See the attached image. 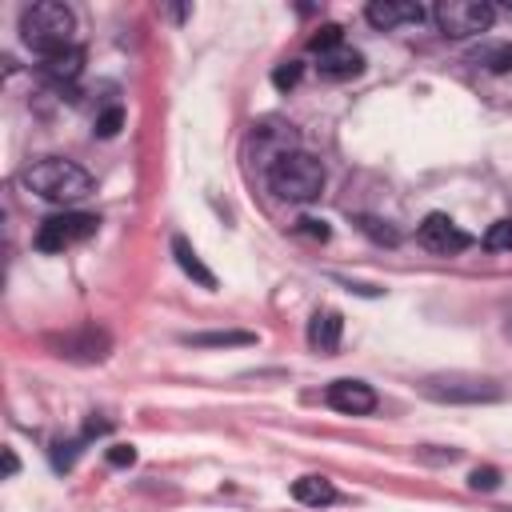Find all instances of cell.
<instances>
[{
	"label": "cell",
	"mask_w": 512,
	"mask_h": 512,
	"mask_svg": "<svg viewBox=\"0 0 512 512\" xmlns=\"http://www.w3.org/2000/svg\"><path fill=\"white\" fill-rule=\"evenodd\" d=\"M20 180H24L28 192H36V196L48 200V204H60L64 212H68V204H80V200L92 192V176H88L76 160H64V156L32 160Z\"/></svg>",
	"instance_id": "obj_1"
},
{
	"label": "cell",
	"mask_w": 512,
	"mask_h": 512,
	"mask_svg": "<svg viewBox=\"0 0 512 512\" xmlns=\"http://www.w3.org/2000/svg\"><path fill=\"white\" fill-rule=\"evenodd\" d=\"M16 468H20L16 452H12V448H4V476H16Z\"/></svg>",
	"instance_id": "obj_28"
},
{
	"label": "cell",
	"mask_w": 512,
	"mask_h": 512,
	"mask_svg": "<svg viewBox=\"0 0 512 512\" xmlns=\"http://www.w3.org/2000/svg\"><path fill=\"white\" fill-rule=\"evenodd\" d=\"M340 332H344V320L336 308H320L312 320H308V344L324 356H332L340 348Z\"/></svg>",
	"instance_id": "obj_12"
},
{
	"label": "cell",
	"mask_w": 512,
	"mask_h": 512,
	"mask_svg": "<svg viewBox=\"0 0 512 512\" xmlns=\"http://www.w3.org/2000/svg\"><path fill=\"white\" fill-rule=\"evenodd\" d=\"M172 256H176V264L184 268V276H192L200 288H216V276L204 268V260L196 256V248H192L184 236H176V240H172Z\"/></svg>",
	"instance_id": "obj_17"
},
{
	"label": "cell",
	"mask_w": 512,
	"mask_h": 512,
	"mask_svg": "<svg viewBox=\"0 0 512 512\" xmlns=\"http://www.w3.org/2000/svg\"><path fill=\"white\" fill-rule=\"evenodd\" d=\"M268 188L288 204H308L324 192V164L296 148L268 168Z\"/></svg>",
	"instance_id": "obj_3"
},
{
	"label": "cell",
	"mask_w": 512,
	"mask_h": 512,
	"mask_svg": "<svg viewBox=\"0 0 512 512\" xmlns=\"http://www.w3.org/2000/svg\"><path fill=\"white\" fill-rule=\"evenodd\" d=\"M120 124H124V108H108V112H100L96 116V136H116L120 132Z\"/></svg>",
	"instance_id": "obj_23"
},
{
	"label": "cell",
	"mask_w": 512,
	"mask_h": 512,
	"mask_svg": "<svg viewBox=\"0 0 512 512\" xmlns=\"http://www.w3.org/2000/svg\"><path fill=\"white\" fill-rule=\"evenodd\" d=\"M300 228H304L308 236H316V240H328V224H324V220H312V216H304V220H300Z\"/></svg>",
	"instance_id": "obj_27"
},
{
	"label": "cell",
	"mask_w": 512,
	"mask_h": 512,
	"mask_svg": "<svg viewBox=\"0 0 512 512\" xmlns=\"http://www.w3.org/2000/svg\"><path fill=\"white\" fill-rule=\"evenodd\" d=\"M420 392L440 400V404H496V400H504V388L496 380H480V376H428V380H420Z\"/></svg>",
	"instance_id": "obj_5"
},
{
	"label": "cell",
	"mask_w": 512,
	"mask_h": 512,
	"mask_svg": "<svg viewBox=\"0 0 512 512\" xmlns=\"http://www.w3.org/2000/svg\"><path fill=\"white\" fill-rule=\"evenodd\" d=\"M508 336H512V316H508Z\"/></svg>",
	"instance_id": "obj_29"
},
{
	"label": "cell",
	"mask_w": 512,
	"mask_h": 512,
	"mask_svg": "<svg viewBox=\"0 0 512 512\" xmlns=\"http://www.w3.org/2000/svg\"><path fill=\"white\" fill-rule=\"evenodd\" d=\"M360 228H364L376 244H396V240H400V232H396V228H388L384 220H372V216H360Z\"/></svg>",
	"instance_id": "obj_21"
},
{
	"label": "cell",
	"mask_w": 512,
	"mask_h": 512,
	"mask_svg": "<svg viewBox=\"0 0 512 512\" xmlns=\"http://www.w3.org/2000/svg\"><path fill=\"white\" fill-rule=\"evenodd\" d=\"M76 452H80V444H76V440H72V444H56V452H52V464H56V468H72Z\"/></svg>",
	"instance_id": "obj_26"
},
{
	"label": "cell",
	"mask_w": 512,
	"mask_h": 512,
	"mask_svg": "<svg viewBox=\"0 0 512 512\" xmlns=\"http://www.w3.org/2000/svg\"><path fill=\"white\" fill-rule=\"evenodd\" d=\"M300 72H304V68H300L296 60H288V64H280V68L272 72V84H276L280 92H288V88H296V84H300Z\"/></svg>",
	"instance_id": "obj_22"
},
{
	"label": "cell",
	"mask_w": 512,
	"mask_h": 512,
	"mask_svg": "<svg viewBox=\"0 0 512 512\" xmlns=\"http://www.w3.org/2000/svg\"><path fill=\"white\" fill-rule=\"evenodd\" d=\"M324 400H328V408H336L344 416H368L376 408V392L364 380H332L324 388Z\"/></svg>",
	"instance_id": "obj_9"
},
{
	"label": "cell",
	"mask_w": 512,
	"mask_h": 512,
	"mask_svg": "<svg viewBox=\"0 0 512 512\" xmlns=\"http://www.w3.org/2000/svg\"><path fill=\"white\" fill-rule=\"evenodd\" d=\"M52 348H56V356H64V360H80V364H96V360H104L108 356V332H100L96 324H84V328H76V332H64L60 340H52Z\"/></svg>",
	"instance_id": "obj_8"
},
{
	"label": "cell",
	"mask_w": 512,
	"mask_h": 512,
	"mask_svg": "<svg viewBox=\"0 0 512 512\" xmlns=\"http://www.w3.org/2000/svg\"><path fill=\"white\" fill-rule=\"evenodd\" d=\"M364 16H368L372 28L388 32V28H396V24H420V20H424V8H420V4H408V0H372V4L364 8Z\"/></svg>",
	"instance_id": "obj_11"
},
{
	"label": "cell",
	"mask_w": 512,
	"mask_h": 512,
	"mask_svg": "<svg viewBox=\"0 0 512 512\" xmlns=\"http://www.w3.org/2000/svg\"><path fill=\"white\" fill-rule=\"evenodd\" d=\"M108 464H116V468L136 464V448H132V444H112V448H108Z\"/></svg>",
	"instance_id": "obj_25"
},
{
	"label": "cell",
	"mask_w": 512,
	"mask_h": 512,
	"mask_svg": "<svg viewBox=\"0 0 512 512\" xmlns=\"http://www.w3.org/2000/svg\"><path fill=\"white\" fill-rule=\"evenodd\" d=\"M468 484H472L476 492H492V488H500V472H496V468H476V472L468 476Z\"/></svg>",
	"instance_id": "obj_24"
},
{
	"label": "cell",
	"mask_w": 512,
	"mask_h": 512,
	"mask_svg": "<svg viewBox=\"0 0 512 512\" xmlns=\"http://www.w3.org/2000/svg\"><path fill=\"white\" fill-rule=\"evenodd\" d=\"M344 44V28L340 24H320L316 28V36H308V48L320 56V52H332V48H340Z\"/></svg>",
	"instance_id": "obj_19"
},
{
	"label": "cell",
	"mask_w": 512,
	"mask_h": 512,
	"mask_svg": "<svg viewBox=\"0 0 512 512\" xmlns=\"http://www.w3.org/2000/svg\"><path fill=\"white\" fill-rule=\"evenodd\" d=\"M184 344H192V348H244V344H256V332H240V328H224V332H188Z\"/></svg>",
	"instance_id": "obj_18"
},
{
	"label": "cell",
	"mask_w": 512,
	"mask_h": 512,
	"mask_svg": "<svg viewBox=\"0 0 512 512\" xmlns=\"http://www.w3.org/2000/svg\"><path fill=\"white\" fill-rule=\"evenodd\" d=\"M80 68H84V52L72 44V48H60V52H52V56H44L40 60V76L44 80H52V84H72L76 76H80Z\"/></svg>",
	"instance_id": "obj_14"
},
{
	"label": "cell",
	"mask_w": 512,
	"mask_h": 512,
	"mask_svg": "<svg viewBox=\"0 0 512 512\" xmlns=\"http://www.w3.org/2000/svg\"><path fill=\"white\" fill-rule=\"evenodd\" d=\"M316 72H320L324 80H348V76H360V72H364V56H360L356 48L340 44V48H332V52H320Z\"/></svg>",
	"instance_id": "obj_13"
},
{
	"label": "cell",
	"mask_w": 512,
	"mask_h": 512,
	"mask_svg": "<svg viewBox=\"0 0 512 512\" xmlns=\"http://www.w3.org/2000/svg\"><path fill=\"white\" fill-rule=\"evenodd\" d=\"M96 228H100V216L68 208V212H56V216L40 220V228H36V248H40V252H64V248L84 244L88 236H96Z\"/></svg>",
	"instance_id": "obj_6"
},
{
	"label": "cell",
	"mask_w": 512,
	"mask_h": 512,
	"mask_svg": "<svg viewBox=\"0 0 512 512\" xmlns=\"http://www.w3.org/2000/svg\"><path fill=\"white\" fill-rule=\"evenodd\" d=\"M488 252H512V220H496L488 232H484V240H480Z\"/></svg>",
	"instance_id": "obj_20"
},
{
	"label": "cell",
	"mask_w": 512,
	"mask_h": 512,
	"mask_svg": "<svg viewBox=\"0 0 512 512\" xmlns=\"http://www.w3.org/2000/svg\"><path fill=\"white\" fill-rule=\"evenodd\" d=\"M468 60L484 72H512V44L508 40H488V44L472 48Z\"/></svg>",
	"instance_id": "obj_16"
},
{
	"label": "cell",
	"mask_w": 512,
	"mask_h": 512,
	"mask_svg": "<svg viewBox=\"0 0 512 512\" xmlns=\"http://www.w3.org/2000/svg\"><path fill=\"white\" fill-rule=\"evenodd\" d=\"M432 20H436V28H440L444 36L464 40V36L488 32L492 20H496V8L484 4V0H440V4L432 8Z\"/></svg>",
	"instance_id": "obj_4"
},
{
	"label": "cell",
	"mask_w": 512,
	"mask_h": 512,
	"mask_svg": "<svg viewBox=\"0 0 512 512\" xmlns=\"http://www.w3.org/2000/svg\"><path fill=\"white\" fill-rule=\"evenodd\" d=\"M248 144L256 148L260 164H264V168H272L276 160H284L288 152H296V132H292V128H284V124H256Z\"/></svg>",
	"instance_id": "obj_10"
},
{
	"label": "cell",
	"mask_w": 512,
	"mask_h": 512,
	"mask_svg": "<svg viewBox=\"0 0 512 512\" xmlns=\"http://www.w3.org/2000/svg\"><path fill=\"white\" fill-rule=\"evenodd\" d=\"M72 32H76V12L60 0H36L20 12V36L40 60L60 48H72Z\"/></svg>",
	"instance_id": "obj_2"
},
{
	"label": "cell",
	"mask_w": 512,
	"mask_h": 512,
	"mask_svg": "<svg viewBox=\"0 0 512 512\" xmlns=\"http://www.w3.org/2000/svg\"><path fill=\"white\" fill-rule=\"evenodd\" d=\"M292 500H300L308 508H324V504H336V488L324 476H300V480H292Z\"/></svg>",
	"instance_id": "obj_15"
},
{
	"label": "cell",
	"mask_w": 512,
	"mask_h": 512,
	"mask_svg": "<svg viewBox=\"0 0 512 512\" xmlns=\"http://www.w3.org/2000/svg\"><path fill=\"white\" fill-rule=\"evenodd\" d=\"M416 240H420V248H428L436 256H456V252H464L472 244V236L448 212H428L420 220V228H416Z\"/></svg>",
	"instance_id": "obj_7"
}]
</instances>
